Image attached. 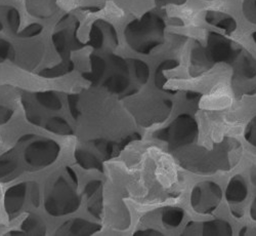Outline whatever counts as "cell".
Listing matches in <instances>:
<instances>
[{"label":"cell","mask_w":256,"mask_h":236,"mask_svg":"<svg viewBox=\"0 0 256 236\" xmlns=\"http://www.w3.org/2000/svg\"><path fill=\"white\" fill-rule=\"evenodd\" d=\"M12 110H10L6 107L0 106V124L6 123L8 121V119L12 117Z\"/></svg>","instance_id":"cell-24"},{"label":"cell","mask_w":256,"mask_h":236,"mask_svg":"<svg viewBox=\"0 0 256 236\" xmlns=\"http://www.w3.org/2000/svg\"><path fill=\"white\" fill-rule=\"evenodd\" d=\"M251 181L254 185H256V166L253 167L251 170Z\"/></svg>","instance_id":"cell-32"},{"label":"cell","mask_w":256,"mask_h":236,"mask_svg":"<svg viewBox=\"0 0 256 236\" xmlns=\"http://www.w3.org/2000/svg\"><path fill=\"white\" fill-rule=\"evenodd\" d=\"M242 11L248 22L256 25V0H244Z\"/></svg>","instance_id":"cell-20"},{"label":"cell","mask_w":256,"mask_h":236,"mask_svg":"<svg viewBox=\"0 0 256 236\" xmlns=\"http://www.w3.org/2000/svg\"><path fill=\"white\" fill-rule=\"evenodd\" d=\"M165 23L154 13H146L126 29V37L132 49L148 55L164 42Z\"/></svg>","instance_id":"cell-2"},{"label":"cell","mask_w":256,"mask_h":236,"mask_svg":"<svg viewBox=\"0 0 256 236\" xmlns=\"http://www.w3.org/2000/svg\"><path fill=\"white\" fill-rule=\"evenodd\" d=\"M46 127L48 130L60 135L71 134V128L69 124L62 118H54L48 123Z\"/></svg>","instance_id":"cell-18"},{"label":"cell","mask_w":256,"mask_h":236,"mask_svg":"<svg viewBox=\"0 0 256 236\" xmlns=\"http://www.w3.org/2000/svg\"><path fill=\"white\" fill-rule=\"evenodd\" d=\"M134 69L136 77L138 80V82L144 84L148 81V76H150V71H148V67L146 66V64L142 61L136 60L134 61Z\"/></svg>","instance_id":"cell-19"},{"label":"cell","mask_w":256,"mask_h":236,"mask_svg":"<svg viewBox=\"0 0 256 236\" xmlns=\"http://www.w3.org/2000/svg\"><path fill=\"white\" fill-rule=\"evenodd\" d=\"M6 20L12 31H16L20 25V16L18 12L14 9L8 8L6 12Z\"/></svg>","instance_id":"cell-23"},{"label":"cell","mask_w":256,"mask_h":236,"mask_svg":"<svg viewBox=\"0 0 256 236\" xmlns=\"http://www.w3.org/2000/svg\"><path fill=\"white\" fill-rule=\"evenodd\" d=\"M245 140L256 148V115L247 123L244 132Z\"/></svg>","instance_id":"cell-21"},{"label":"cell","mask_w":256,"mask_h":236,"mask_svg":"<svg viewBox=\"0 0 256 236\" xmlns=\"http://www.w3.org/2000/svg\"><path fill=\"white\" fill-rule=\"evenodd\" d=\"M136 235H162L161 232L153 229H148L144 231H140L136 233Z\"/></svg>","instance_id":"cell-28"},{"label":"cell","mask_w":256,"mask_h":236,"mask_svg":"<svg viewBox=\"0 0 256 236\" xmlns=\"http://www.w3.org/2000/svg\"><path fill=\"white\" fill-rule=\"evenodd\" d=\"M256 234L255 230H250L248 227H243L240 231H239V235H247V234Z\"/></svg>","instance_id":"cell-30"},{"label":"cell","mask_w":256,"mask_h":236,"mask_svg":"<svg viewBox=\"0 0 256 236\" xmlns=\"http://www.w3.org/2000/svg\"><path fill=\"white\" fill-rule=\"evenodd\" d=\"M100 181H92L86 186V188H85V192H86V194L88 196H90L94 194V192H96V190L100 188Z\"/></svg>","instance_id":"cell-27"},{"label":"cell","mask_w":256,"mask_h":236,"mask_svg":"<svg viewBox=\"0 0 256 236\" xmlns=\"http://www.w3.org/2000/svg\"><path fill=\"white\" fill-rule=\"evenodd\" d=\"M248 195V187L245 179L241 175H234L228 182L224 196L230 203H241Z\"/></svg>","instance_id":"cell-9"},{"label":"cell","mask_w":256,"mask_h":236,"mask_svg":"<svg viewBox=\"0 0 256 236\" xmlns=\"http://www.w3.org/2000/svg\"><path fill=\"white\" fill-rule=\"evenodd\" d=\"M242 48L220 33L209 32L206 45L196 46L190 53V64L199 73L211 69L218 63L232 64Z\"/></svg>","instance_id":"cell-1"},{"label":"cell","mask_w":256,"mask_h":236,"mask_svg":"<svg viewBox=\"0 0 256 236\" xmlns=\"http://www.w3.org/2000/svg\"><path fill=\"white\" fill-rule=\"evenodd\" d=\"M26 194V186L24 184H18L6 192V207L10 213H14L22 207Z\"/></svg>","instance_id":"cell-10"},{"label":"cell","mask_w":256,"mask_h":236,"mask_svg":"<svg viewBox=\"0 0 256 236\" xmlns=\"http://www.w3.org/2000/svg\"><path fill=\"white\" fill-rule=\"evenodd\" d=\"M16 168V162L12 159L0 160V179H4L12 175Z\"/></svg>","instance_id":"cell-22"},{"label":"cell","mask_w":256,"mask_h":236,"mask_svg":"<svg viewBox=\"0 0 256 236\" xmlns=\"http://www.w3.org/2000/svg\"><path fill=\"white\" fill-rule=\"evenodd\" d=\"M37 100L42 106H44L46 108L52 110H58L62 107L60 99L52 93L39 94L37 96Z\"/></svg>","instance_id":"cell-16"},{"label":"cell","mask_w":256,"mask_h":236,"mask_svg":"<svg viewBox=\"0 0 256 236\" xmlns=\"http://www.w3.org/2000/svg\"><path fill=\"white\" fill-rule=\"evenodd\" d=\"M250 216L254 221H256V197L254 198V200L250 206Z\"/></svg>","instance_id":"cell-29"},{"label":"cell","mask_w":256,"mask_h":236,"mask_svg":"<svg viewBox=\"0 0 256 236\" xmlns=\"http://www.w3.org/2000/svg\"><path fill=\"white\" fill-rule=\"evenodd\" d=\"M22 228L28 234L41 235V234H44V232H46L44 222H42L39 218H37L35 216H30L29 218H27L24 221V223L22 225Z\"/></svg>","instance_id":"cell-15"},{"label":"cell","mask_w":256,"mask_h":236,"mask_svg":"<svg viewBox=\"0 0 256 236\" xmlns=\"http://www.w3.org/2000/svg\"><path fill=\"white\" fill-rule=\"evenodd\" d=\"M251 37H252V40L254 41V44L256 45V31L255 32H253L252 33V35H251Z\"/></svg>","instance_id":"cell-33"},{"label":"cell","mask_w":256,"mask_h":236,"mask_svg":"<svg viewBox=\"0 0 256 236\" xmlns=\"http://www.w3.org/2000/svg\"><path fill=\"white\" fill-rule=\"evenodd\" d=\"M157 2H159V3H167V2H169V0H157Z\"/></svg>","instance_id":"cell-34"},{"label":"cell","mask_w":256,"mask_h":236,"mask_svg":"<svg viewBox=\"0 0 256 236\" xmlns=\"http://www.w3.org/2000/svg\"><path fill=\"white\" fill-rule=\"evenodd\" d=\"M60 148L58 144L50 140H40L32 143L25 152L26 161L36 167L46 166L52 163L58 155Z\"/></svg>","instance_id":"cell-7"},{"label":"cell","mask_w":256,"mask_h":236,"mask_svg":"<svg viewBox=\"0 0 256 236\" xmlns=\"http://www.w3.org/2000/svg\"><path fill=\"white\" fill-rule=\"evenodd\" d=\"M198 136V122L188 113L180 114L167 127L155 133L156 138L167 142L169 147L172 149L193 144Z\"/></svg>","instance_id":"cell-3"},{"label":"cell","mask_w":256,"mask_h":236,"mask_svg":"<svg viewBox=\"0 0 256 236\" xmlns=\"http://www.w3.org/2000/svg\"><path fill=\"white\" fill-rule=\"evenodd\" d=\"M178 65L180 63L176 60H172V59L166 60L160 64V65L157 67L156 73H155V84L158 89L164 90V87L167 82V79L165 78V75H164L165 71L176 69Z\"/></svg>","instance_id":"cell-14"},{"label":"cell","mask_w":256,"mask_h":236,"mask_svg":"<svg viewBox=\"0 0 256 236\" xmlns=\"http://www.w3.org/2000/svg\"><path fill=\"white\" fill-rule=\"evenodd\" d=\"M206 23L216 27L226 34L230 35L237 30V22L234 17L220 11H208L205 13Z\"/></svg>","instance_id":"cell-8"},{"label":"cell","mask_w":256,"mask_h":236,"mask_svg":"<svg viewBox=\"0 0 256 236\" xmlns=\"http://www.w3.org/2000/svg\"><path fill=\"white\" fill-rule=\"evenodd\" d=\"M184 217V210L182 208L169 206L164 208L162 212V223L168 229L176 228L182 222Z\"/></svg>","instance_id":"cell-12"},{"label":"cell","mask_w":256,"mask_h":236,"mask_svg":"<svg viewBox=\"0 0 256 236\" xmlns=\"http://www.w3.org/2000/svg\"><path fill=\"white\" fill-rule=\"evenodd\" d=\"M32 197H33V203L37 205L38 201H39V195H38V191L36 190V192H35L34 188H33V191H32Z\"/></svg>","instance_id":"cell-31"},{"label":"cell","mask_w":256,"mask_h":236,"mask_svg":"<svg viewBox=\"0 0 256 236\" xmlns=\"http://www.w3.org/2000/svg\"><path fill=\"white\" fill-rule=\"evenodd\" d=\"M41 26H39V25H37V24H34V25H31V26H29L28 28H26L25 30H24V32L22 33V35L23 36H33V35H36V34H38L40 31H41Z\"/></svg>","instance_id":"cell-26"},{"label":"cell","mask_w":256,"mask_h":236,"mask_svg":"<svg viewBox=\"0 0 256 236\" xmlns=\"http://www.w3.org/2000/svg\"><path fill=\"white\" fill-rule=\"evenodd\" d=\"M78 162L84 168H100L102 167L98 160L92 154L84 152V151H77L75 154Z\"/></svg>","instance_id":"cell-17"},{"label":"cell","mask_w":256,"mask_h":236,"mask_svg":"<svg viewBox=\"0 0 256 236\" xmlns=\"http://www.w3.org/2000/svg\"><path fill=\"white\" fill-rule=\"evenodd\" d=\"M222 199L220 186L212 181L196 184L190 192V205L197 213L207 214L214 211Z\"/></svg>","instance_id":"cell-5"},{"label":"cell","mask_w":256,"mask_h":236,"mask_svg":"<svg viewBox=\"0 0 256 236\" xmlns=\"http://www.w3.org/2000/svg\"><path fill=\"white\" fill-rule=\"evenodd\" d=\"M67 227L64 226V228H66V231H64L62 233H71V234H81V235H86V234H92L96 232L100 227L96 224L90 223L88 221H83L80 219L71 221L66 224Z\"/></svg>","instance_id":"cell-13"},{"label":"cell","mask_w":256,"mask_h":236,"mask_svg":"<svg viewBox=\"0 0 256 236\" xmlns=\"http://www.w3.org/2000/svg\"><path fill=\"white\" fill-rule=\"evenodd\" d=\"M78 205L79 198L64 179H60L54 183L46 202L48 211L54 216L72 212L77 209Z\"/></svg>","instance_id":"cell-6"},{"label":"cell","mask_w":256,"mask_h":236,"mask_svg":"<svg viewBox=\"0 0 256 236\" xmlns=\"http://www.w3.org/2000/svg\"><path fill=\"white\" fill-rule=\"evenodd\" d=\"M230 65L232 66V87L234 91L245 96L256 95V59L242 49Z\"/></svg>","instance_id":"cell-4"},{"label":"cell","mask_w":256,"mask_h":236,"mask_svg":"<svg viewBox=\"0 0 256 236\" xmlns=\"http://www.w3.org/2000/svg\"><path fill=\"white\" fill-rule=\"evenodd\" d=\"M10 52V47L6 41L0 39V58L6 59L8 57Z\"/></svg>","instance_id":"cell-25"},{"label":"cell","mask_w":256,"mask_h":236,"mask_svg":"<svg viewBox=\"0 0 256 236\" xmlns=\"http://www.w3.org/2000/svg\"><path fill=\"white\" fill-rule=\"evenodd\" d=\"M202 235L207 236H230L232 235V225L224 219H214L205 221L201 224Z\"/></svg>","instance_id":"cell-11"}]
</instances>
